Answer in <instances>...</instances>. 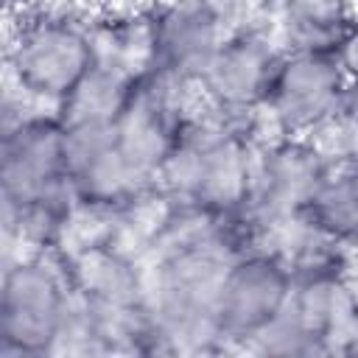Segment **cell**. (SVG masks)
<instances>
[{"label":"cell","mask_w":358,"mask_h":358,"mask_svg":"<svg viewBox=\"0 0 358 358\" xmlns=\"http://www.w3.org/2000/svg\"><path fill=\"white\" fill-rule=\"evenodd\" d=\"M316 140L333 162H358V78H350L333 120Z\"/></svg>","instance_id":"cell-11"},{"label":"cell","mask_w":358,"mask_h":358,"mask_svg":"<svg viewBox=\"0 0 358 358\" xmlns=\"http://www.w3.org/2000/svg\"><path fill=\"white\" fill-rule=\"evenodd\" d=\"M0 112L3 255H59L81 218L70 182L67 126L56 109L28 106L11 92H3Z\"/></svg>","instance_id":"cell-1"},{"label":"cell","mask_w":358,"mask_h":358,"mask_svg":"<svg viewBox=\"0 0 358 358\" xmlns=\"http://www.w3.org/2000/svg\"><path fill=\"white\" fill-rule=\"evenodd\" d=\"M34 3H42V0H3V8H6V14H14V11L34 6Z\"/></svg>","instance_id":"cell-14"},{"label":"cell","mask_w":358,"mask_h":358,"mask_svg":"<svg viewBox=\"0 0 358 358\" xmlns=\"http://www.w3.org/2000/svg\"><path fill=\"white\" fill-rule=\"evenodd\" d=\"M95 64V11L42 0L6 14L3 87L36 109H62Z\"/></svg>","instance_id":"cell-2"},{"label":"cell","mask_w":358,"mask_h":358,"mask_svg":"<svg viewBox=\"0 0 358 358\" xmlns=\"http://www.w3.org/2000/svg\"><path fill=\"white\" fill-rule=\"evenodd\" d=\"M350 249H352V268H350V282H352V285H355V291H358V243H352Z\"/></svg>","instance_id":"cell-15"},{"label":"cell","mask_w":358,"mask_h":358,"mask_svg":"<svg viewBox=\"0 0 358 358\" xmlns=\"http://www.w3.org/2000/svg\"><path fill=\"white\" fill-rule=\"evenodd\" d=\"M358 25V0H277L274 36L285 50L338 53Z\"/></svg>","instance_id":"cell-10"},{"label":"cell","mask_w":358,"mask_h":358,"mask_svg":"<svg viewBox=\"0 0 358 358\" xmlns=\"http://www.w3.org/2000/svg\"><path fill=\"white\" fill-rule=\"evenodd\" d=\"M148 70L196 87L227 39L204 0H145Z\"/></svg>","instance_id":"cell-9"},{"label":"cell","mask_w":358,"mask_h":358,"mask_svg":"<svg viewBox=\"0 0 358 358\" xmlns=\"http://www.w3.org/2000/svg\"><path fill=\"white\" fill-rule=\"evenodd\" d=\"M282 56L285 48L274 34L227 36L196 84L199 101L215 112L263 115Z\"/></svg>","instance_id":"cell-8"},{"label":"cell","mask_w":358,"mask_h":358,"mask_svg":"<svg viewBox=\"0 0 358 358\" xmlns=\"http://www.w3.org/2000/svg\"><path fill=\"white\" fill-rule=\"evenodd\" d=\"M224 34H274L277 0H204Z\"/></svg>","instance_id":"cell-12"},{"label":"cell","mask_w":358,"mask_h":358,"mask_svg":"<svg viewBox=\"0 0 358 358\" xmlns=\"http://www.w3.org/2000/svg\"><path fill=\"white\" fill-rule=\"evenodd\" d=\"M333 159L316 137L266 134L252 162L246 193V215L268 243L280 229L296 224L319 185L330 173Z\"/></svg>","instance_id":"cell-5"},{"label":"cell","mask_w":358,"mask_h":358,"mask_svg":"<svg viewBox=\"0 0 358 358\" xmlns=\"http://www.w3.org/2000/svg\"><path fill=\"white\" fill-rule=\"evenodd\" d=\"M266 134L260 115H229L199 103L159 173V190L171 201L207 215L243 213L252 162Z\"/></svg>","instance_id":"cell-3"},{"label":"cell","mask_w":358,"mask_h":358,"mask_svg":"<svg viewBox=\"0 0 358 358\" xmlns=\"http://www.w3.org/2000/svg\"><path fill=\"white\" fill-rule=\"evenodd\" d=\"M291 291V268L274 246L266 243L235 255L218 288V336L224 352H249L277 322Z\"/></svg>","instance_id":"cell-6"},{"label":"cell","mask_w":358,"mask_h":358,"mask_svg":"<svg viewBox=\"0 0 358 358\" xmlns=\"http://www.w3.org/2000/svg\"><path fill=\"white\" fill-rule=\"evenodd\" d=\"M76 322V299L59 255L20 249L3 255L0 358L64 355Z\"/></svg>","instance_id":"cell-4"},{"label":"cell","mask_w":358,"mask_h":358,"mask_svg":"<svg viewBox=\"0 0 358 358\" xmlns=\"http://www.w3.org/2000/svg\"><path fill=\"white\" fill-rule=\"evenodd\" d=\"M338 62L347 73V78H358V25L352 28V34L344 39V45L338 48Z\"/></svg>","instance_id":"cell-13"},{"label":"cell","mask_w":358,"mask_h":358,"mask_svg":"<svg viewBox=\"0 0 358 358\" xmlns=\"http://www.w3.org/2000/svg\"><path fill=\"white\" fill-rule=\"evenodd\" d=\"M347 84L336 53L285 50L260 115L268 134L319 137L333 120Z\"/></svg>","instance_id":"cell-7"}]
</instances>
